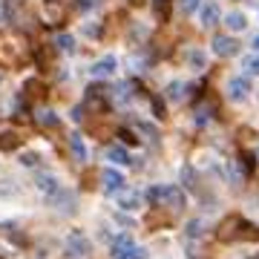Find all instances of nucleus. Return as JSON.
<instances>
[{
  "label": "nucleus",
  "mask_w": 259,
  "mask_h": 259,
  "mask_svg": "<svg viewBox=\"0 0 259 259\" xmlns=\"http://www.w3.org/2000/svg\"><path fill=\"white\" fill-rule=\"evenodd\" d=\"M187 69H193V72H204L207 69V52L202 47L187 49Z\"/></svg>",
  "instance_id": "11"
},
{
  "label": "nucleus",
  "mask_w": 259,
  "mask_h": 259,
  "mask_svg": "<svg viewBox=\"0 0 259 259\" xmlns=\"http://www.w3.org/2000/svg\"><path fill=\"white\" fill-rule=\"evenodd\" d=\"M161 204L173 207V210H185L187 207V193L179 185H164V196H161Z\"/></svg>",
  "instance_id": "8"
},
{
  "label": "nucleus",
  "mask_w": 259,
  "mask_h": 259,
  "mask_svg": "<svg viewBox=\"0 0 259 259\" xmlns=\"http://www.w3.org/2000/svg\"><path fill=\"white\" fill-rule=\"evenodd\" d=\"M242 69H245V75H259V55L242 58Z\"/></svg>",
  "instance_id": "24"
},
{
  "label": "nucleus",
  "mask_w": 259,
  "mask_h": 259,
  "mask_svg": "<svg viewBox=\"0 0 259 259\" xmlns=\"http://www.w3.org/2000/svg\"><path fill=\"white\" fill-rule=\"evenodd\" d=\"M18 164L20 167H37L40 164V153H35V150H23V153H18Z\"/></svg>",
  "instance_id": "19"
},
{
  "label": "nucleus",
  "mask_w": 259,
  "mask_h": 259,
  "mask_svg": "<svg viewBox=\"0 0 259 259\" xmlns=\"http://www.w3.org/2000/svg\"><path fill=\"white\" fill-rule=\"evenodd\" d=\"M144 196H147V202L153 204V207H156V204H161V196H164V185H150Z\"/></svg>",
  "instance_id": "22"
},
{
  "label": "nucleus",
  "mask_w": 259,
  "mask_h": 259,
  "mask_svg": "<svg viewBox=\"0 0 259 259\" xmlns=\"http://www.w3.org/2000/svg\"><path fill=\"white\" fill-rule=\"evenodd\" d=\"M104 158L107 161H112V164H118V167H127L133 158H130V153L124 147H118V144H112V147H107L104 150Z\"/></svg>",
  "instance_id": "14"
},
{
  "label": "nucleus",
  "mask_w": 259,
  "mask_h": 259,
  "mask_svg": "<svg viewBox=\"0 0 259 259\" xmlns=\"http://www.w3.org/2000/svg\"><path fill=\"white\" fill-rule=\"evenodd\" d=\"M98 32H101V26H98L95 20H93V23H87V26H83V35H87V37H98Z\"/></svg>",
  "instance_id": "30"
},
{
  "label": "nucleus",
  "mask_w": 259,
  "mask_h": 259,
  "mask_svg": "<svg viewBox=\"0 0 259 259\" xmlns=\"http://www.w3.org/2000/svg\"><path fill=\"white\" fill-rule=\"evenodd\" d=\"M35 187H37L44 196H47V199H52V196H55L58 190L64 187V182H61L55 173H37V176H35Z\"/></svg>",
  "instance_id": "9"
},
{
  "label": "nucleus",
  "mask_w": 259,
  "mask_h": 259,
  "mask_svg": "<svg viewBox=\"0 0 259 259\" xmlns=\"http://www.w3.org/2000/svg\"><path fill=\"white\" fill-rule=\"evenodd\" d=\"M118 136H121V141H127V144H136V136H133V133H127V130H121Z\"/></svg>",
  "instance_id": "34"
},
{
  "label": "nucleus",
  "mask_w": 259,
  "mask_h": 259,
  "mask_svg": "<svg viewBox=\"0 0 259 259\" xmlns=\"http://www.w3.org/2000/svg\"><path fill=\"white\" fill-rule=\"evenodd\" d=\"M144 256H147V248H133L127 259H144Z\"/></svg>",
  "instance_id": "33"
},
{
  "label": "nucleus",
  "mask_w": 259,
  "mask_h": 259,
  "mask_svg": "<svg viewBox=\"0 0 259 259\" xmlns=\"http://www.w3.org/2000/svg\"><path fill=\"white\" fill-rule=\"evenodd\" d=\"M239 167L245 170V173H250V170H253V156H250V153H242V156H239Z\"/></svg>",
  "instance_id": "28"
},
{
  "label": "nucleus",
  "mask_w": 259,
  "mask_h": 259,
  "mask_svg": "<svg viewBox=\"0 0 259 259\" xmlns=\"http://www.w3.org/2000/svg\"><path fill=\"white\" fill-rule=\"evenodd\" d=\"M52 204H55L58 213L69 216V213H75V207H78V193H75V190H69V187H61V190L52 196Z\"/></svg>",
  "instance_id": "7"
},
{
  "label": "nucleus",
  "mask_w": 259,
  "mask_h": 259,
  "mask_svg": "<svg viewBox=\"0 0 259 259\" xmlns=\"http://www.w3.org/2000/svg\"><path fill=\"white\" fill-rule=\"evenodd\" d=\"M210 47H213V55L233 58V55H239V47H242V44H239L233 35H213Z\"/></svg>",
  "instance_id": "3"
},
{
  "label": "nucleus",
  "mask_w": 259,
  "mask_h": 259,
  "mask_svg": "<svg viewBox=\"0 0 259 259\" xmlns=\"http://www.w3.org/2000/svg\"><path fill=\"white\" fill-rule=\"evenodd\" d=\"M78 9L81 12H93V9H98V0H78Z\"/></svg>",
  "instance_id": "31"
},
{
  "label": "nucleus",
  "mask_w": 259,
  "mask_h": 259,
  "mask_svg": "<svg viewBox=\"0 0 259 259\" xmlns=\"http://www.w3.org/2000/svg\"><path fill=\"white\" fill-rule=\"evenodd\" d=\"M164 98L167 101H182V98H185V83L182 81H170L167 83V90H164Z\"/></svg>",
  "instance_id": "18"
},
{
  "label": "nucleus",
  "mask_w": 259,
  "mask_h": 259,
  "mask_svg": "<svg viewBox=\"0 0 259 259\" xmlns=\"http://www.w3.org/2000/svg\"><path fill=\"white\" fill-rule=\"evenodd\" d=\"M64 245H66V256L69 259L87 256V253L93 250V245H90V239L83 236V231H69L66 233V239H64Z\"/></svg>",
  "instance_id": "1"
},
{
  "label": "nucleus",
  "mask_w": 259,
  "mask_h": 259,
  "mask_svg": "<svg viewBox=\"0 0 259 259\" xmlns=\"http://www.w3.org/2000/svg\"><path fill=\"white\" fill-rule=\"evenodd\" d=\"M55 49H58V52H64V55L75 52V35H69V32H61V35H55Z\"/></svg>",
  "instance_id": "17"
},
{
  "label": "nucleus",
  "mask_w": 259,
  "mask_h": 259,
  "mask_svg": "<svg viewBox=\"0 0 259 259\" xmlns=\"http://www.w3.org/2000/svg\"><path fill=\"white\" fill-rule=\"evenodd\" d=\"M133 248H136L133 236H130V233H118V236H112V242H110V256L112 259H127Z\"/></svg>",
  "instance_id": "10"
},
{
  "label": "nucleus",
  "mask_w": 259,
  "mask_h": 259,
  "mask_svg": "<svg viewBox=\"0 0 259 259\" xmlns=\"http://www.w3.org/2000/svg\"><path fill=\"white\" fill-rule=\"evenodd\" d=\"M222 20H225V26L231 29V32H245V29H248V15H245V12H239V9L228 12Z\"/></svg>",
  "instance_id": "13"
},
{
  "label": "nucleus",
  "mask_w": 259,
  "mask_h": 259,
  "mask_svg": "<svg viewBox=\"0 0 259 259\" xmlns=\"http://www.w3.org/2000/svg\"><path fill=\"white\" fill-rule=\"evenodd\" d=\"M210 107H202V110H196V127H204V124H207V121H210Z\"/></svg>",
  "instance_id": "26"
},
{
  "label": "nucleus",
  "mask_w": 259,
  "mask_h": 259,
  "mask_svg": "<svg viewBox=\"0 0 259 259\" xmlns=\"http://www.w3.org/2000/svg\"><path fill=\"white\" fill-rule=\"evenodd\" d=\"M37 124H44V127H58L61 124V115L52 110H40L37 112Z\"/></svg>",
  "instance_id": "21"
},
{
  "label": "nucleus",
  "mask_w": 259,
  "mask_h": 259,
  "mask_svg": "<svg viewBox=\"0 0 259 259\" xmlns=\"http://www.w3.org/2000/svg\"><path fill=\"white\" fill-rule=\"evenodd\" d=\"M18 193H20L18 182H12V179H3V182H0V196H3V199H9V196H18Z\"/></svg>",
  "instance_id": "23"
},
{
  "label": "nucleus",
  "mask_w": 259,
  "mask_h": 259,
  "mask_svg": "<svg viewBox=\"0 0 259 259\" xmlns=\"http://www.w3.org/2000/svg\"><path fill=\"white\" fill-rule=\"evenodd\" d=\"M250 47H253V49L259 52V35H253V37H250Z\"/></svg>",
  "instance_id": "35"
},
{
  "label": "nucleus",
  "mask_w": 259,
  "mask_h": 259,
  "mask_svg": "<svg viewBox=\"0 0 259 259\" xmlns=\"http://www.w3.org/2000/svg\"><path fill=\"white\" fill-rule=\"evenodd\" d=\"M202 6V0H179V9L185 12V15H196Z\"/></svg>",
  "instance_id": "25"
},
{
  "label": "nucleus",
  "mask_w": 259,
  "mask_h": 259,
  "mask_svg": "<svg viewBox=\"0 0 259 259\" xmlns=\"http://www.w3.org/2000/svg\"><path fill=\"white\" fill-rule=\"evenodd\" d=\"M196 18H199V26H202V29H210V26L219 23L222 9H219V3H216V0H202V6H199V12H196Z\"/></svg>",
  "instance_id": "5"
},
{
  "label": "nucleus",
  "mask_w": 259,
  "mask_h": 259,
  "mask_svg": "<svg viewBox=\"0 0 259 259\" xmlns=\"http://www.w3.org/2000/svg\"><path fill=\"white\" fill-rule=\"evenodd\" d=\"M69 150H72V158H75V161H81V164H87V161H90V147H87L83 136L72 133V136H69Z\"/></svg>",
  "instance_id": "12"
},
{
  "label": "nucleus",
  "mask_w": 259,
  "mask_h": 259,
  "mask_svg": "<svg viewBox=\"0 0 259 259\" xmlns=\"http://www.w3.org/2000/svg\"><path fill=\"white\" fill-rule=\"evenodd\" d=\"M185 233L190 236V239H202L204 236V222L202 219H190V222L185 225Z\"/></svg>",
  "instance_id": "20"
},
{
  "label": "nucleus",
  "mask_w": 259,
  "mask_h": 259,
  "mask_svg": "<svg viewBox=\"0 0 259 259\" xmlns=\"http://www.w3.org/2000/svg\"><path fill=\"white\" fill-rule=\"evenodd\" d=\"M179 179H182V185H185L187 190H199V179H196V167L193 164H182Z\"/></svg>",
  "instance_id": "16"
},
{
  "label": "nucleus",
  "mask_w": 259,
  "mask_h": 259,
  "mask_svg": "<svg viewBox=\"0 0 259 259\" xmlns=\"http://www.w3.org/2000/svg\"><path fill=\"white\" fill-rule=\"evenodd\" d=\"M225 93H228V101L245 104L250 98V81L245 75H236V78H231V81L225 83Z\"/></svg>",
  "instance_id": "2"
},
{
  "label": "nucleus",
  "mask_w": 259,
  "mask_h": 259,
  "mask_svg": "<svg viewBox=\"0 0 259 259\" xmlns=\"http://www.w3.org/2000/svg\"><path fill=\"white\" fill-rule=\"evenodd\" d=\"M0 81H3V75H0Z\"/></svg>",
  "instance_id": "36"
},
{
  "label": "nucleus",
  "mask_w": 259,
  "mask_h": 259,
  "mask_svg": "<svg viewBox=\"0 0 259 259\" xmlns=\"http://www.w3.org/2000/svg\"><path fill=\"white\" fill-rule=\"evenodd\" d=\"M115 69H118V58L110 52V55H101L93 66H90V75H93V78H98V81H107V78H112V75H115Z\"/></svg>",
  "instance_id": "6"
},
{
  "label": "nucleus",
  "mask_w": 259,
  "mask_h": 259,
  "mask_svg": "<svg viewBox=\"0 0 259 259\" xmlns=\"http://www.w3.org/2000/svg\"><path fill=\"white\" fill-rule=\"evenodd\" d=\"M150 107L156 110V118H164V104H161V98H153V101H150Z\"/></svg>",
  "instance_id": "32"
},
{
  "label": "nucleus",
  "mask_w": 259,
  "mask_h": 259,
  "mask_svg": "<svg viewBox=\"0 0 259 259\" xmlns=\"http://www.w3.org/2000/svg\"><path fill=\"white\" fill-rule=\"evenodd\" d=\"M139 130L144 133V136H153V139H158V127H153L150 121H139Z\"/></svg>",
  "instance_id": "27"
},
{
  "label": "nucleus",
  "mask_w": 259,
  "mask_h": 259,
  "mask_svg": "<svg viewBox=\"0 0 259 259\" xmlns=\"http://www.w3.org/2000/svg\"><path fill=\"white\" fill-rule=\"evenodd\" d=\"M115 202H118L121 210H139L141 207V196L139 193H127V190H121V193H115Z\"/></svg>",
  "instance_id": "15"
},
{
  "label": "nucleus",
  "mask_w": 259,
  "mask_h": 259,
  "mask_svg": "<svg viewBox=\"0 0 259 259\" xmlns=\"http://www.w3.org/2000/svg\"><path fill=\"white\" fill-rule=\"evenodd\" d=\"M101 185H104V193H107V196H115V193H121V190H124L127 179H124V173H121L118 167H104Z\"/></svg>",
  "instance_id": "4"
},
{
  "label": "nucleus",
  "mask_w": 259,
  "mask_h": 259,
  "mask_svg": "<svg viewBox=\"0 0 259 259\" xmlns=\"http://www.w3.org/2000/svg\"><path fill=\"white\" fill-rule=\"evenodd\" d=\"M115 219H118V225H124V228H136V219H133V216H127V210H121Z\"/></svg>",
  "instance_id": "29"
}]
</instances>
